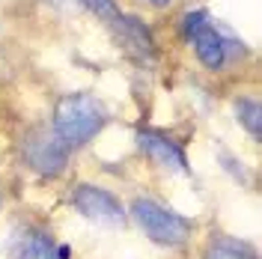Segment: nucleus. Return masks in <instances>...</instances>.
<instances>
[{
	"instance_id": "5",
	"label": "nucleus",
	"mask_w": 262,
	"mask_h": 259,
	"mask_svg": "<svg viewBox=\"0 0 262 259\" xmlns=\"http://www.w3.org/2000/svg\"><path fill=\"white\" fill-rule=\"evenodd\" d=\"M69 155H72V149L60 143L57 134L51 128L33 131L30 137H27V143H24V158H27V164H30L39 176H48V179L63 173L66 164H69Z\"/></svg>"
},
{
	"instance_id": "7",
	"label": "nucleus",
	"mask_w": 262,
	"mask_h": 259,
	"mask_svg": "<svg viewBox=\"0 0 262 259\" xmlns=\"http://www.w3.org/2000/svg\"><path fill=\"white\" fill-rule=\"evenodd\" d=\"M111 27H114L116 39H119L128 51L140 54L143 60H146V57H155V39H152V30L146 27V21H140L137 15L119 12V15L111 21Z\"/></svg>"
},
{
	"instance_id": "12",
	"label": "nucleus",
	"mask_w": 262,
	"mask_h": 259,
	"mask_svg": "<svg viewBox=\"0 0 262 259\" xmlns=\"http://www.w3.org/2000/svg\"><path fill=\"white\" fill-rule=\"evenodd\" d=\"M137 3H143V6H149V9H170L176 0H137Z\"/></svg>"
},
{
	"instance_id": "6",
	"label": "nucleus",
	"mask_w": 262,
	"mask_h": 259,
	"mask_svg": "<svg viewBox=\"0 0 262 259\" xmlns=\"http://www.w3.org/2000/svg\"><path fill=\"white\" fill-rule=\"evenodd\" d=\"M134 140L140 146V152L146 155L152 164H158L161 170H170V173H191L188 167V155L176 137H170L167 131L158 128H137Z\"/></svg>"
},
{
	"instance_id": "14",
	"label": "nucleus",
	"mask_w": 262,
	"mask_h": 259,
	"mask_svg": "<svg viewBox=\"0 0 262 259\" xmlns=\"http://www.w3.org/2000/svg\"><path fill=\"white\" fill-rule=\"evenodd\" d=\"M0 209H3V191H0Z\"/></svg>"
},
{
	"instance_id": "13",
	"label": "nucleus",
	"mask_w": 262,
	"mask_h": 259,
	"mask_svg": "<svg viewBox=\"0 0 262 259\" xmlns=\"http://www.w3.org/2000/svg\"><path fill=\"white\" fill-rule=\"evenodd\" d=\"M51 3H57V6H63V3H66V0H51Z\"/></svg>"
},
{
	"instance_id": "11",
	"label": "nucleus",
	"mask_w": 262,
	"mask_h": 259,
	"mask_svg": "<svg viewBox=\"0 0 262 259\" xmlns=\"http://www.w3.org/2000/svg\"><path fill=\"white\" fill-rule=\"evenodd\" d=\"M81 3L98 18V21H107V24H111V21H114L119 12H122L116 0H81Z\"/></svg>"
},
{
	"instance_id": "10",
	"label": "nucleus",
	"mask_w": 262,
	"mask_h": 259,
	"mask_svg": "<svg viewBox=\"0 0 262 259\" xmlns=\"http://www.w3.org/2000/svg\"><path fill=\"white\" fill-rule=\"evenodd\" d=\"M232 111H235V119L238 125L253 137V140H262V104L256 96H238L232 101Z\"/></svg>"
},
{
	"instance_id": "4",
	"label": "nucleus",
	"mask_w": 262,
	"mask_h": 259,
	"mask_svg": "<svg viewBox=\"0 0 262 259\" xmlns=\"http://www.w3.org/2000/svg\"><path fill=\"white\" fill-rule=\"evenodd\" d=\"M72 209L86 221L111 229L125 227V221H128V209L122 206V200L114 191L93 185V182H78L72 188Z\"/></svg>"
},
{
	"instance_id": "3",
	"label": "nucleus",
	"mask_w": 262,
	"mask_h": 259,
	"mask_svg": "<svg viewBox=\"0 0 262 259\" xmlns=\"http://www.w3.org/2000/svg\"><path fill=\"white\" fill-rule=\"evenodd\" d=\"M182 36L194 48L200 66L209 69V72H224L227 63L232 60V45L235 42L221 27H214L209 12H203V9H191V12L182 15Z\"/></svg>"
},
{
	"instance_id": "8",
	"label": "nucleus",
	"mask_w": 262,
	"mask_h": 259,
	"mask_svg": "<svg viewBox=\"0 0 262 259\" xmlns=\"http://www.w3.org/2000/svg\"><path fill=\"white\" fill-rule=\"evenodd\" d=\"M57 247L60 244L54 242V235L48 229L27 224L12 239V259H60L57 256Z\"/></svg>"
},
{
	"instance_id": "2",
	"label": "nucleus",
	"mask_w": 262,
	"mask_h": 259,
	"mask_svg": "<svg viewBox=\"0 0 262 259\" xmlns=\"http://www.w3.org/2000/svg\"><path fill=\"white\" fill-rule=\"evenodd\" d=\"M128 214L134 218V224L146 232L149 242L161 244V247H182L194 239L196 224L182 214V211L164 206L152 197H134L128 206Z\"/></svg>"
},
{
	"instance_id": "9",
	"label": "nucleus",
	"mask_w": 262,
	"mask_h": 259,
	"mask_svg": "<svg viewBox=\"0 0 262 259\" xmlns=\"http://www.w3.org/2000/svg\"><path fill=\"white\" fill-rule=\"evenodd\" d=\"M203 259H259V256L247 242H238L232 235H214L212 242L206 244Z\"/></svg>"
},
{
	"instance_id": "1",
	"label": "nucleus",
	"mask_w": 262,
	"mask_h": 259,
	"mask_svg": "<svg viewBox=\"0 0 262 259\" xmlns=\"http://www.w3.org/2000/svg\"><path fill=\"white\" fill-rule=\"evenodd\" d=\"M107 107L104 101L93 93H66L57 98L54 104V116H51V131L57 134V140L69 149H81L86 146L96 134L104 131L107 125Z\"/></svg>"
}]
</instances>
